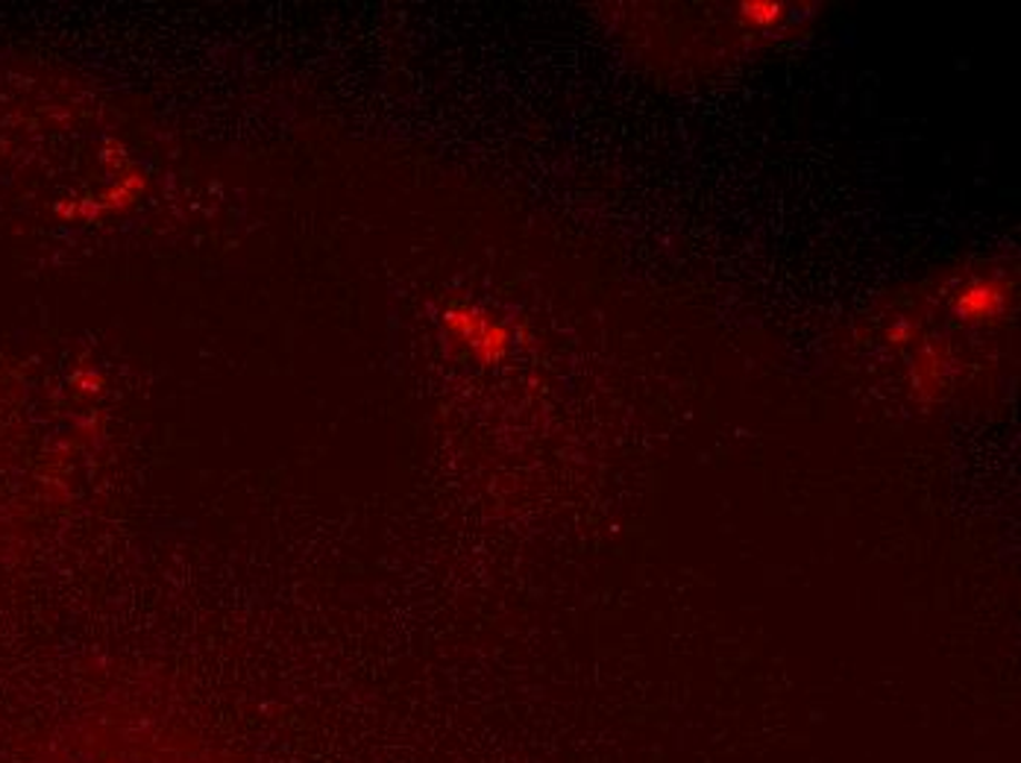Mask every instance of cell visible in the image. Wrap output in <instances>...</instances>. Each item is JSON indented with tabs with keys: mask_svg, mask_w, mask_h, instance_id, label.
<instances>
[{
	"mask_svg": "<svg viewBox=\"0 0 1021 763\" xmlns=\"http://www.w3.org/2000/svg\"><path fill=\"white\" fill-rule=\"evenodd\" d=\"M951 379V358L940 347H922L910 367V388L919 399L936 397Z\"/></svg>",
	"mask_w": 1021,
	"mask_h": 763,
	"instance_id": "obj_4",
	"label": "cell"
},
{
	"mask_svg": "<svg viewBox=\"0 0 1021 763\" xmlns=\"http://www.w3.org/2000/svg\"><path fill=\"white\" fill-rule=\"evenodd\" d=\"M790 9L795 7L775 3V0H746V3H740L737 12H734V21H737L743 30H749V33H752V30L763 33V30H775V27L784 24L786 18L793 16Z\"/></svg>",
	"mask_w": 1021,
	"mask_h": 763,
	"instance_id": "obj_5",
	"label": "cell"
},
{
	"mask_svg": "<svg viewBox=\"0 0 1021 763\" xmlns=\"http://www.w3.org/2000/svg\"><path fill=\"white\" fill-rule=\"evenodd\" d=\"M440 324H444L446 335L453 341L470 349V356L476 358L478 365L494 367L510 353V341L514 338H510L508 326L503 320H496L490 311L478 309V306L455 303V306L444 309Z\"/></svg>",
	"mask_w": 1021,
	"mask_h": 763,
	"instance_id": "obj_1",
	"label": "cell"
},
{
	"mask_svg": "<svg viewBox=\"0 0 1021 763\" xmlns=\"http://www.w3.org/2000/svg\"><path fill=\"white\" fill-rule=\"evenodd\" d=\"M886 338H890L892 344H908L910 338H913V324H910V320H895V324L890 326Z\"/></svg>",
	"mask_w": 1021,
	"mask_h": 763,
	"instance_id": "obj_6",
	"label": "cell"
},
{
	"mask_svg": "<svg viewBox=\"0 0 1021 763\" xmlns=\"http://www.w3.org/2000/svg\"><path fill=\"white\" fill-rule=\"evenodd\" d=\"M1010 285L1004 277H972L951 294V311L969 326L992 324L1007 311Z\"/></svg>",
	"mask_w": 1021,
	"mask_h": 763,
	"instance_id": "obj_2",
	"label": "cell"
},
{
	"mask_svg": "<svg viewBox=\"0 0 1021 763\" xmlns=\"http://www.w3.org/2000/svg\"><path fill=\"white\" fill-rule=\"evenodd\" d=\"M145 188H147L145 174L138 171V168H132V165H127L123 177L118 179L112 188H106L103 195L86 197V200H80V204L59 206L57 211L59 215H66V218H86V220L103 218V215H115V211L132 209V206L141 200V195H145Z\"/></svg>",
	"mask_w": 1021,
	"mask_h": 763,
	"instance_id": "obj_3",
	"label": "cell"
}]
</instances>
